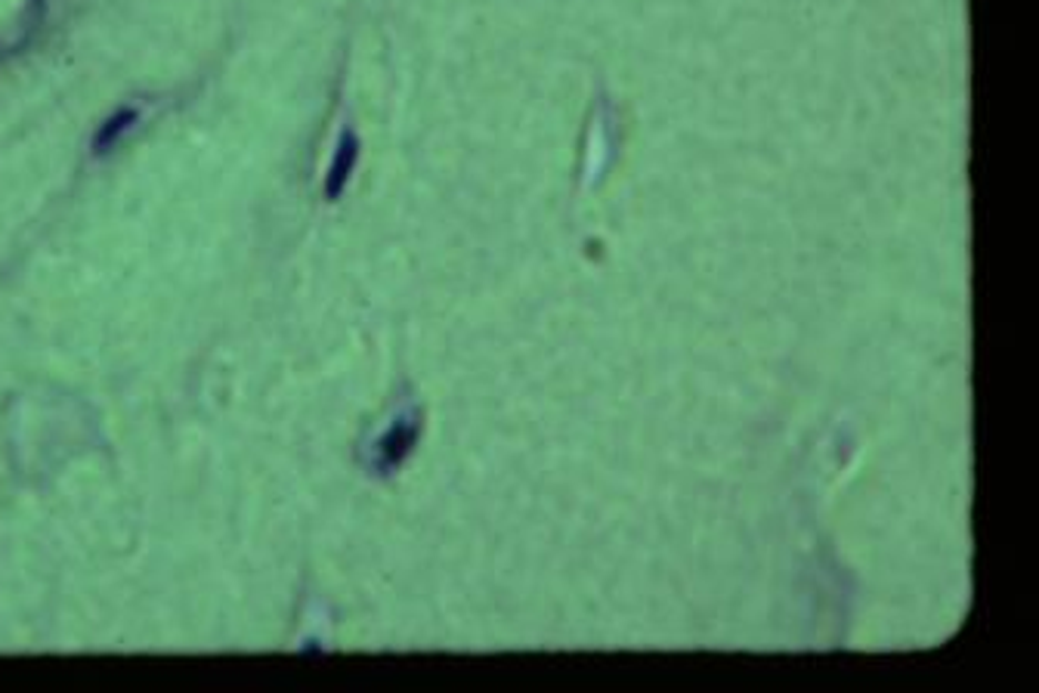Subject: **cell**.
I'll return each mask as SVG.
<instances>
[{
  "instance_id": "6da1fadb",
  "label": "cell",
  "mask_w": 1039,
  "mask_h": 693,
  "mask_svg": "<svg viewBox=\"0 0 1039 693\" xmlns=\"http://www.w3.org/2000/svg\"><path fill=\"white\" fill-rule=\"evenodd\" d=\"M418 443V421L415 419H400L390 424L387 431L377 436L375 443V464L377 471H393L405 462V455L415 449Z\"/></svg>"
},
{
  "instance_id": "7a4b0ae2",
  "label": "cell",
  "mask_w": 1039,
  "mask_h": 693,
  "mask_svg": "<svg viewBox=\"0 0 1039 693\" xmlns=\"http://www.w3.org/2000/svg\"><path fill=\"white\" fill-rule=\"evenodd\" d=\"M137 121H140V109H137V106H121V109H115V112L97 128V133H93V143H90L93 155L112 152V149L121 143V137H124Z\"/></svg>"
},
{
  "instance_id": "3957f363",
  "label": "cell",
  "mask_w": 1039,
  "mask_h": 693,
  "mask_svg": "<svg viewBox=\"0 0 1039 693\" xmlns=\"http://www.w3.org/2000/svg\"><path fill=\"white\" fill-rule=\"evenodd\" d=\"M356 155H360V143H356V137H353V133H344V137H341V143H337V149H334L329 177H325V195H329V199H337V195L346 189V180H350V173H353V168H356Z\"/></svg>"
}]
</instances>
